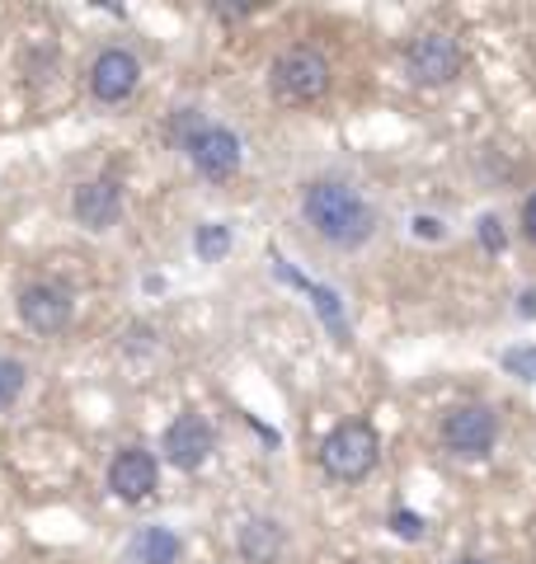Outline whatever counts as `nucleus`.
Wrapping results in <instances>:
<instances>
[{
    "instance_id": "nucleus-22",
    "label": "nucleus",
    "mask_w": 536,
    "mask_h": 564,
    "mask_svg": "<svg viewBox=\"0 0 536 564\" xmlns=\"http://www.w3.org/2000/svg\"><path fill=\"white\" fill-rule=\"evenodd\" d=\"M409 226H415L419 240H442V221H438V217H415Z\"/></svg>"
},
{
    "instance_id": "nucleus-19",
    "label": "nucleus",
    "mask_w": 536,
    "mask_h": 564,
    "mask_svg": "<svg viewBox=\"0 0 536 564\" xmlns=\"http://www.w3.org/2000/svg\"><path fill=\"white\" fill-rule=\"evenodd\" d=\"M386 527L396 532L400 541H424V532H428V518H419L415 508H396V513L386 518Z\"/></svg>"
},
{
    "instance_id": "nucleus-14",
    "label": "nucleus",
    "mask_w": 536,
    "mask_h": 564,
    "mask_svg": "<svg viewBox=\"0 0 536 564\" xmlns=\"http://www.w3.org/2000/svg\"><path fill=\"white\" fill-rule=\"evenodd\" d=\"M179 555H184V541L170 527H141L128 541V564H179Z\"/></svg>"
},
{
    "instance_id": "nucleus-11",
    "label": "nucleus",
    "mask_w": 536,
    "mask_h": 564,
    "mask_svg": "<svg viewBox=\"0 0 536 564\" xmlns=\"http://www.w3.org/2000/svg\"><path fill=\"white\" fill-rule=\"evenodd\" d=\"M160 480V462L147 447H122L109 462V494L122 503H147Z\"/></svg>"
},
{
    "instance_id": "nucleus-18",
    "label": "nucleus",
    "mask_w": 536,
    "mask_h": 564,
    "mask_svg": "<svg viewBox=\"0 0 536 564\" xmlns=\"http://www.w3.org/2000/svg\"><path fill=\"white\" fill-rule=\"evenodd\" d=\"M259 6H264V0H207V14H212V20H222V24H240Z\"/></svg>"
},
{
    "instance_id": "nucleus-2",
    "label": "nucleus",
    "mask_w": 536,
    "mask_h": 564,
    "mask_svg": "<svg viewBox=\"0 0 536 564\" xmlns=\"http://www.w3.org/2000/svg\"><path fill=\"white\" fill-rule=\"evenodd\" d=\"M315 462H320V470H325L330 480L357 485V480H367V475L377 470V462H382V437H377V429H372L367 419H344V423H334V429L325 433V443H320Z\"/></svg>"
},
{
    "instance_id": "nucleus-10",
    "label": "nucleus",
    "mask_w": 536,
    "mask_h": 564,
    "mask_svg": "<svg viewBox=\"0 0 536 564\" xmlns=\"http://www.w3.org/2000/svg\"><path fill=\"white\" fill-rule=\"evenodd\" d=\"M71 212H76V221L85 231H114L118 217H122V184L114 174H99V180H85L76 193H71Z\"/></svg>"
},
{
    "instance_id": "nucleus-3",
    "label": "nucleus",
    "mask_w": 536,
    "mask_h": 564,
    "mask_svg": "<svg viewBox=\"0 0 536 564\" xmlns=\"http://www.w3.org/2000/svg\"><path fill=\"white\" fill-rule=\"evenodd\" d=\"M268 85H274L278 99L288 104H320L330 95L334 85V70H330V57L311 43H297L288 52L274 57V70H268Z\"/></svg>"
},
{
    "instance_id": "nucleus-24",
    "label": "nucleus",
    "mask_w": 536,
    "mask_h": 564,
    "mask_svg": "<svg viewBox=\"0 0 536 564\" xmlns=\"http://www.w3.org/2000/svg\"><path fill=\"white\" fill-rule=\"evenodd\" d=\"M517 315H527V321L536 315V288H527L523 296H517Z\"/></svg>"
},
{
    "instance_id": "nucleus-8",
    "label": "nucleus",
    "mask_w": 536,
    "mask_h": 564,
    "mask_svg": "<svg viewBox=\"0 0 536 564\" xmlns=\"http://www.w3.org/2000/svg\"><path fill=\"white\" fill-rule=\"evenodd\" d=\"M184 155H189V165L203 174V180H231V174L240 170V137L222 128V122H203L199 132H193L184 141Z\"/></svg>"
},
{
    "instance_id": "nucleus-6",
    "label": "nucleus",
    "mask_w": 536,
    "mask_h": 564,
    "mask_svg": "<svg viewBox=\"0 0 536 564\" xmlns=\"http://www.w3.org/2000/svg\"><path fill=\"white\" fill-rule=\"evenodd\" d=\"M14 311H20V321H24L33 334L52 339V334H62V329L71 325V315H76V296H71L66 282L39 278V282H29V288L20 292Z\"/></svg>"
},
{
    "instance_id": "nucleus-21",
    "label": "nucleus",
    "mask_w": 536,
    "mask_h": 564,
    "mask_svg": "<svg viewBox=\"0 0 536 564\" xmlns=\"http://www.w3.org/2000/svg\"><path fill=\"white\" fill-rule=\"evenodd\" d=\"M199 128H203V113H199V109H179V113L170 118V137L179 141V147H184V141L199 132Z\"/></svg>"
},
{
    "instance_id": "nucleus-23",
    "label": "nucleus",
    "mask_w": 536,
    "mask_h": 564,
    "mask_svg": "<svg viewBox=\"0 0 536 564\" xmlns=\"http://www.w3.org/2000/svg\"><path fill=\"white\" fill-rule=\"evenodd\" d=\"M523 236L536 245V188L527 193V203H523Z\"/></svg>"
},
{
    "instance_id": "nucleus-1",
    "label": "nucleus",
    "mask_w": 536,
    "mask_h": 564,
    "mask_svg": "<svg viewBox=\"0 0 536 564\" xmlns=\"http://www.w3.org/2000/svg\"><path fill=\"white\" fill-rule=\"evenodd\" d=\"M301 221L334 245V250H363L377 236V207L344 180H307L301 184Z\"/></svg>"
},
{
    "instance_id": "nucleus-16",
    "label": "nucleus",
    "mask_w": 536,
    "mask_h": 564,
    "mask_svg": "<svg viewBox=\"0 0 536 564\" xmlns=\"http://www.w3.org/2000/svg\"><path fill=\"white\" fill-rule=\"evenodd\" d=\"M24 386H29V367L20 358H6V352H0V414L24 395Z\"/></svg>"
},
{
    "instance_id": "nucleus-15",
    "label": "nucleus",
    "mask_w": 536,
    "mask_h": 564,
    "mask_svg": "<svg viewBox=\"0 0 536 564\" xmlns=\"http://www.w3.org/2000/svg\"><path fill=\"white\" fill-rule=\"evenodd\" d=\"M231 245H236V236H231V226H222V221H203L199 231H193V254L203 263H222L231 254Z\"/></svg>"
},
{
    "instance_id": "nucleus-9",
    "label": "nucleus",
    "mask_w": 536,
    "mask_h": 564,
    "mask_svg": "<svg viewBox=\"0 0 536 564\" xmlns=\"http://www.w3.org/2000/svg\"><path fill=\"white\" fill-rule=\"evenodd\" d=\"M137 85H141V62L128 47H104L95 57V66H89V95H95L99 104L132 99Z\"/></svg>"
},
{
    "instance_id": "nucleus-17",
    "label": "nucleus",
    "mask_w": 536,
    "mask_h": 564,
    "mask_svg": "<svg viewBox=\"0 0 536 564\" xmlns=\"http://www.w3.org/2000/svg\"><path fill=\"white\" fill-rule=\"evenodd\" d=\"M504 372L517 377V381H532L536 386V344H517V348H504Z\"/></svg>"
},
{
    "instance_id": "nucleus-7",
    "label": "nucleus",
    "mask_w": 536,
    "mask_h": 564,
    "mask_svg": "<svg viewBox=\"0 0 536 564\" xmlns=\"http://www.w3.org/2000/svg\"><path fill=\"white\" fill-rule=\"evenodd\" d=\"M160 452H165V462L174 470L193 475V470H203L212 462V452H217V429H212L199 410H184L165 429V443H160Z\"/></svg>"
},
{
    "instance_id": "nucleus-12",
    "label": "nucleus",
    "mask_w": 536,
    "mask_h": 564,
    "mask_svg": "<svg viewBox=\"0 0 536 564\" xmlns=\"http://www.w3.org/2000/svg\"><path fill=\"white\" fill-rule=\"evenodd\" d=\"M274 269H278V278L282 282H292V288H301L311 296V306H315V315L330 325V334H334V344H349V321H344V306H339V292H330V288H320V282H311V278H301L297 269L282 254H274Z\"/></svg>"
},
{
    "instance_id": "nucleus-20",
    "label": "nucleus",
    "mask_w": 536,
    "mask_h": 564,
    "mask_svg": "<svg viewBox=\"0 0 536 564\" xmlns=\"http://www.w3.org/2000/svg\"><path fill=\"white\" fill-rule=\"evenodd\" d=\"M475 231H480V250H485V254H499V250L508 245V231H504V221H499L494 212H485V217H480Z\"/></svg>"
},
{
    "instance_id": "nucleus-25",
    "label": "nucleus",
    "mask_w": 536,
    "mask_h": 564,
    "mask_svg": "<svg viewBox=\"0 0 536 564\" xmlns=\"http://www.w3.org/2000/svg\"><path fill=\"white\" fill-rule=\"evenodd\" d=\"M452 564H490V560H480V555H457Z\"/></svg>"
},
{
    "instance_id": "nucleus-4",
    "label": "nucleus",
    "mask_w": 536,
    "mask_h": 564,
    "mask_svg": "<svg viewBox=\"0 0 536 564\" xmlns=\"http://www.w3.org/2000/svg\"><path fill=\"white\" fill-rule=\"evenodd\" d=\"M405 70L415 85H428V90H442V85L461 80V70H467V52L452 33L442 29H428L419 39L405 43Z\"/></svg>"
},
{
    "instance_id": "nucleus-5",
    "label": "nucleus",
    "mask_w": 536,
    "mask_h": 564,
    "mask_svg": "<svg viewBox=\"0 0 536 564\" xmlns=\"http://www.w3.org/2000/svg\"><path fill=\"white\" fill-rule=\"evenodd\" d=\"M438 437H442L447 452L461 456V462H480V456H490L499 443V414L490 404H457V410L442 414Z\"/></svg>"
},
{
    "instance_id": "nucleus-13",
    "label": "nucleus",
    "mask_w": 536,
    "mask_h": 564,
    "mask_svg": "<svg viewBox=\"0 0 536 564\" xmlns=\"http://www.w3.org/2000/svg\"><path fill=\"white\" fill-rule=\"evenodd\" d=\"M236 551L249 564H274L282 551H288V527L278 518H249L236 536Z\"/></svg>"
}]
</instances>
